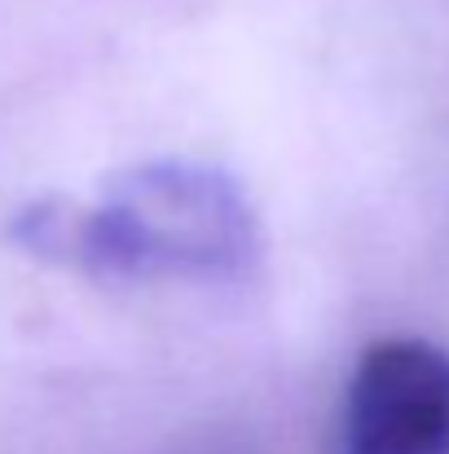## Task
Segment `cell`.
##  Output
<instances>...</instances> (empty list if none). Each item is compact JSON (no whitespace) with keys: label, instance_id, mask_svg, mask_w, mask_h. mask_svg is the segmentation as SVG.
<instances>
[{"label":"cell","instance_id":"cell-2","mask_svg":"<svg viewBox=\"0 0 449 454\" xmlns=\"http://www.w3.org/2000/svg\"><path fill=\"white\" fill-rule=\"evenodd\" d=\"M326 454H449V348L419 335L366 344L339 393Z\"/></svg>","mask_w":449,"mask_h":454},{"label":"cell","instance_id":"cell-1","mask_svg":"<svg viewBox=\"0 0 449 454\" xmlns=\"http://www.w3.org/2000/svg\"><path fill=\"white\" fill-rule=\"evenodd\" d=\"M75 252L128 278H247L260 261V225L234 176L203 163H154L133 172L97 212L71 230Z\"/></svg>","mask_w":449,"mask_h":454}]
</instances>
